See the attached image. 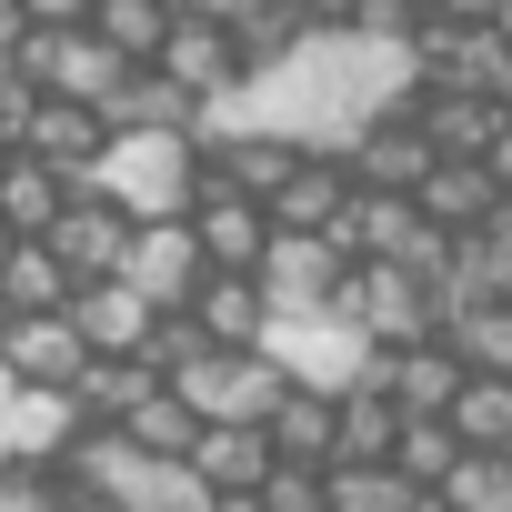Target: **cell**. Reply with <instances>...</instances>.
Listing matches in <instances>:
<instances>
[{
  "label": "cell",
  "instance_id": "obj_1",
  "mask_svg": "<svg viewBox=\"0 0 512 512\" xmlns=\"http://www.w3.org/2000/svg\"><path fill=\"white\" fill-rule=\"evenodd\" d=\"M402 91H412V41H372V31L342 21V31H312L282 71L241 81V111H262V121H282L302 141H352Z\"/></svg>",
  "mask_w": 512,
  "mask_h": 512
},
{
  "label": "cell",
  "instance_id": "obj_2",
  "mask_svg": "<svg viewBox=\"0 0 512 512\" xmlns=\"http://www.w3.org/2000/svg\"><path fill=\"white\" fill-rule=\"evenodd\" d=\"M201 161H211L201 131H121L91 181H111L141 221H161V211H191V201H201Z\"/></svg>",
  "mask_w": 512,
  "mask_h": 512
},
{
  "label": "cell",
  "instance_id": "obj_3",
  "mask_svg": "<svg viewBox=\"0 0 512 512\" xmlns=\"http://www.w3.org/2000/svg\"><path fill=\"white\" fill-rule=\"evenodd\" d=\"M342 312L372 322L382 342H422V332H442V282H432L422 262H402V251H352Z\"/></svg>",
  "mask_w": 512,
  "mask_h": 512
},
{
  "label": "cell",
  "instance_id": "obj_4",
  "mask_svg": "<svg viewBox=\"0 0 512 512\" xmlns=\"http://www.w3.org/2000/svg\"><path fill=\"white\" fill-rule=\"evenodd\" d=\"M272 352L292 362V382H322V392H352V382L382 372V332L352 322L342 302H332V312H292V322H272Z\"/></svg>",
  "mask_w": 512,
  "mask_h": 512
},
{
  "label": "cell",
  "instance_id": "obj_5",
  "mask_svg": "<svg viewBox=\"0 0 512 512\" xmlns=\"http://www.w3.org/2000/svg\"><path fill=\"white\" fill-rule=\"evenodd\" d=\"M191 231L211 251V272H262V251H272V201L262 191H241L221 161H201V201H191Z\"/></svg>",
  "mask_w": 512,
  "mask_h": 512
},
{
  "label": "cell",
  "instance_id": "obj_6",
  "mask_svg": "<svg viewBox=\"0 0 512 512\" xmlns=\"http://www.w3.org/2000/svg\"><path fill=\"white\" fill-rule=\"evenodd\" d=\"M342 282H352V251L332 241V231H272V251H262V292H272V322H292V312H332L342 302Z\"/></svg>",
  "mask_w": 512,
  "mask_h": 512
},
{
  "label": "cell",
  "instance_id": "obj_7",
  "mask_svg": "<svg viewBox=\"0 0 512 512\" xmlns=\"http://www.w3.org/2000/svg\"><path fill=\"white\" fill-rule=\"evenodd\" d=\"M121 282H141V292H151V312H191V302H201V282H211V251H201L191 211H161V221H141V231H131V262H121Z\"/></svg>",
  "mask_w": 512,
  "mask_h": 512
},
{
  "label": "cell",
  "instance_id": "obj_8",
  "mask_svg": "<svg viewBox=\"0 0 512 512\" xmlns=\"http://www.w3.org/2000/svg\"><path fill=\"white\" fill-rule=\"evenodd\" d=\"M131 231H141V211H131L111 181H81V191L61 201V221H51V251H61L81 282H101V272L131 262Z\"/></svg>",
  "mask_w": 512,
  "mask_h": 512
},
{
  "label": "cell",
  "instance_id": "obj_9",
  "mask_svg": "<svg viewBox=\"0 0 512 512\" xmlns=\"http://www.w3.org/2000/svg\"><path fill=\"white\" fill-rule=\"evenodd\" d=\"M272 462H282L272 422H241V412H211L201 442H191V472L211 482V512H251V492H262Z\"/></svg>",
  "mask_w": 512,
  "mask_h": 512
},
{
  "label": "cell",
  "instance_id": "obj_10",
  "mask_svg": "<svg viewBox=\"0 0 512 512\" xmlns=\"http://www.w3.org/2000/svg\"><path fill=\"white\" fill-rule=\"evenodd\" d=\"M0 362H11V382H41V392H71L81 362H91V332L81 312H0Z\"/></svg>",
  "mask_w": 512,
  "mask_h": 512
},
{
  "label": "cell",
  "instance_id": "obj_11",
  "mask_svg": "<svg viewBox=\"0 0 512 512\" xmlns=\"http://www.w3.org/2000/svg\"><path fill=\"white\" fill-rule=\"evenodd\" d=\"M342 151H352V171H362V181H382V191H412V181L432 171V131H422V111H412V101H382Z\"/></svg>",
  "mask_w": 512,
  "mask_h": 512
},
{
  "label": "cell",
  "instance_id": "obj_12",
  "mask_svg": "<svg viewBox=\"0 0 512 512\" xmlns=\"http://www.w3.org/2000/svg\"><path fill=\"white\" fill-rule=\"evenodd\" d=\"M382 382H392L402 412H452L462 382H472V362H462L452 332H422V342H382Z\"/></svg>",
  "mask_w": 512,
  "mask_h": 512
},
{
  "label": "cell",
  "instance_id": "obj_13",
  "mask_svg": "<svg viewBox=\"0 0 512 512\" xmlns=\"http://www.w3.org/2000/svg\"><path fill=\"white\" fill-rule=\"evenodd\" d=\"M111 141H121V121H111L101 101L51 91V101L31 111V141H21V151H41V161H61V171H81V181H91V171L111 161Z\"/></svg>",
  "mask_w": 512,
  "mask_h": 512
},
{
  "label": "cell",
  "instance_id": "obj_14",
  "mask_svg": "<svg viewBox=\"0 0 512 512\" xmlns=\"http://www.w3.org/2000/svg\"><path fill=\"white\" fill-rule=\"evenodd\" d=\"M412 111H422V131H432V151H492V131L512 121L492 91H472V81H412L402 91Z\"/></svg>",
  "mask_w": 512,
  "mask_h": 512
},
{
  "label": "cell",
  "instance_id": "obj_15",
  "mask_svg": "<svg viewBox=\"0 0 512 512\" xmlns=\"http://www.w3.org/2000/svg\"><path fill=\"white\" fill-rule=\"evenodd\" d=\"M161 71L171 81H191L201 101H231L251 71H241V41H231V21H171V41H161Z\"/></svg>",
  "mask_w": 512,
  "mask_h": 512
},
{
  "label": "cell",
  "instance_id": "obj_16",
  "mask_svg": "<svg viewBox=\"0 0 512 512\" xmlns=\"http://www.w3.org/2000/svg\"><path fill=\"white\" fill-rule=\"evenodd\" d=\"M71 292H81V272L51 251V231H21L11 262H0V312H61Z\"/></svg>",
  "mask_w": 512,
  "mask_h": 512
},
{
  "label": "cell",
  "instance_id": "obj_17",
  "mask_svg": "<svg viewBox=\"0 0 512 512\" xmlns=\"http://www.w3.org/2000/svg\"><path fill=\"white\" fill-rule=\"evenodd\" d=\"M71 312H81L91 352H141V332L161 322V312H151V292H141V282H121V272L81 282V292H71Z\"/></svg>",
  "mask_w": 512,
  "mask_h": 512
},
{
  "label": "cell",
  "instance_id": "obj_18",
  "mask_svg": "<svg viewBox=\"0 0 512 512\" xmlns=\"http://www.w3.org/2000/svg\"><path fill=\"white\" fill-rule=\"evenodd\" d=\"M312 31H322V21L302 11V0H241V11H231V41H241V71H251V81L282 71Z\"/></svg>",
  "mask_w": 512,
  "mask_h": 512
},
{
  "label": "cell",
  "instance_id": "obj_19",
  "mask_svg": "<svg viewBox=\"0 0 512 512\" xmlns=\"http://www.w3.org/2000/svg\"><path fill=\"white\" fill-rule=\"evenodd\" d=\"M191 312H201L211 342H241V352H251V342H272V292H262V272H211Z\"/></svg>",
  "mask_w": 512,
  "mask_h": 512
},
{
  "label": "cell",
  "instance_id": "obj_20",
  "mask_svg": "<svg viewBox=\"0 0 512 512\" xmlns=\"http://www.w3.org/2000/svg\"><path fill=\"white\" fill-rule=\"evenodd\" d=\"M71 191H81V171H61L41 151H11V171H0V221H11V231H51Z\"/></svg>",
  "mask_w": 512,
  "mask_h": 512
},
{
  "label": "cell",
  "instance_id": "obj_21",
  "mask_svg": "<svg viewBox=\"0 0 512 512\" xmlns=\"http://www.w3.org/2000/svg\"><path fill=\"white\" fill-rule=\"evenodd\" d=\"M272 442H282L292 462H332V452H342V392L292 382V392L272 402Z\"/></svg>",
  "mask_w": 512,
  "mask_h": 512
},
{
  "label": "cell",
  "instance_id": "obj_22",
  "mask_svg": "<svg viewBox=\"0 0 512 512\" xmlns=\"http://www.w3.org/2000/svg\"><path fill=\"white\" fill-rule=\"evenodd\" d=\"M0 442H11V452H71V442H81V402L21 382L11 402H0Z\"/></svg>",
  "mask_w": 512,
  "mask_h": 512
},
{
  "label": "cell",
  "instance_id": "obj_23",
  "mask_svg": "<svg viewBox=\"0 0 512 512\" xmlns=\"http://www.w3.org/2000/svg\"><path fill=\"white\" fill-rule=\"evenodd\" d=\"M151 382H171V372H151L141 352H91V362H81V382H71V402H81V422H121Z\"/></svg>",
  "mask_w": 512,
  "mask_h": 512
},
{
  "label": "cell",
  "instance_id": "obj_24",
  "mask_svg": "<svg viewBox=\"0 0 512 512\" xmlns=\"http://www.w3.org/2000/svg\"><path fill=\"white\" fill-rule=\"evenodd\" d=\"M442 332L462 342L472 372H512V292H462V302L442 312Z\"/></svg>",
  "mask_w": 512,
  "mask_h": 512
},
{
  "label": "cell",
  "instance_id": "obj_25",
  "mask_svg": "<svg viewBox=\"0 0 512 512\" xmlns=\"http://www.w3.org/2000/svg\"><path fill=\"white\" fill-rule=\"evenodd\" d=\"M462 452H472V442H462V422H452V412H402L392 462H402V472H412L432 502H442V482H452V462H462Z\"/></svg>",
  "mask_w": 512,
  "mask_h": 512
},
{
  "label": "cell",
  "instance_id": "obj_26",
  "mask_svg": "<svg viewBox=\"0 0 512 512\" xmlns=\"http://www.w3.org/2000/svg\"><path fill=\"white\" fill-rule=\"evenodd\" d=\"M432 492L382 452V462H332V512H422Z\"/></svg>",
  "mask_w": 512,
  "mask_h": 512
},
{
  "label": "cell",
  "instance_id": "obj_27",
  "mask_svg": "<svg viewBox=\"0 0 512 512\" xmlns=\"http://www.w3.org/2000/svg\"><path fill=\"white\" fill-rule=\"evenodd\" d=\"M201 422H211V412H201L181 382H151V392L121 412V432H131V442H151V452H191V442H201Z\"/></svg>",
  "mask_w": 512,
  "mask_h": 512
},
{
  "label": "cell",
  "instance_id": "obj_28",
  "mask_svg": "<svg viewBox=\"0 0 512 512\" xmlns=\"http://www.w3.org/2000/svg\"><path fill=\"white\" fill-rule=\"evenodd\" d=\"M452 422H462V442L512 452V372H472V382H462V402H452Z\"/></svg>",
  "mask_w": 512,
  "mask_h": 512
},
{
  "label": "cell",
  "instance_id": "obj_29",
  "mask_svg": "<svg viewBox=\"0 0 512 512\" xmlns=\"http://www.w3.org/2000/svg\"><path fill=\"white\" fill-rule=\"evenodd\" d=\"M91 31L121 41L131 61H161V41H171V0H91Z\"/></svg>",
  "mask_w": 512,
  "mask_h": 512
},
{
  "label": "cell",
  "instance_id": "obj_30",
  "mask_svg": "<svg viewBox=\"0 0 512 512\" xmlns=\"http://www.w3.org/2000/svg\"><path fill=\"white\" fill-rule=\"evenodd\" d=\"M442 502H452V512H512V452H482V442H472V452L452 462Z\"/></svg>",
  "mask_w": 512,
  "mask_h": 512
},
{
  "label": "cell",
  "instance_id": "obj_31",
  "mask_svg": "<svg viewBox=\"0 0 512 512\" xmlns=\"http://www.w3.org/2000/svg\"><path fill=\"white\" fill-rule=\"evenodd\" d=\"M251 512H332V462H272L262 492H251Z\"/></svg>",
  "mask_w": 512,
  "mask_h": 512
},
{
  "label": "cell",
  "instance_id": "obj_32",
  "mask_svg": "<svg viewBox=\"0 0 512 512\" xmlns=\"http://www.w3.org/2000/svg\"><path fill=\"white\" fill-rule=\"evenodd\" d=\"M241 0H171V21H231Z\"/></svg>",
  "mask_w": 512,
  "mask_h": 512
},
{
  "label": "cell",
  "instance_id": "obj_33",
  "mask_svg": "<svg viewBox=\"0 0 512 512\" xmlns=\"http://www.w3.org/2000/svg\"><path fill=\"white\" fill-rule=\"evenodd\" d=\"M302 11H312V21H322V31H342V21H352V11H362V0H302Z\"/></svg>",
  "mask_w": 512,
  "mask_h": 512
},
{
  "label": "cell",
  "instance_id": "obj_34",
  "mask_svg": "<svg viewBox=\"0 0 512 512\" xmlns=\"http://www.w3.org/2000/svg\"><path fill=\"white\" fill-rule=\"evenodd\" d=\"M432 21H492V0H432Z\"/></svg>",
  "mask_w": 512,
  "mask_h": 512
},
{
  "label": "cell",
  "instance_id": "obj_35",
  "mask_svg": "<svg viewBox=\"0 0 512 512\" xmlns=\"http://www.w3.org/2000/svg\"><path fill=\"white\" fill-rule=\"evenodd\" d=\"M31 21H91V0H31Z\"/></svg>",
  "mask_w": 512,
  "mask_h": 512
},
{
  "label": "cell",
  "instance_id": "obj_36",
  "mask_svg": "<svg viewBox=\"0 0 512 512\" xmlns=\"http://www.w3.org/2000/svg\"><path fill=\"white\" fill-rule=\"evenodd\" d=\"M492 181H502V191H512V121H502V131H492Z\"/></svg>",
  "mask_w": 512,
  "mask_h": 512
},
{
  "label": "cell",
  "instance_id": "obj_37",
  "mask_svg": "<svg viewBox=\"0 0 512 512\" xmlns=\"http://www.w3.org/2000/svg\"><path fill=\"white\" fill-rule=\"evenodd\" d=\"M492 101H502V111H512V61H502V71H492Z\"/></svg>",
  "mask_w": 512,
  "mask_h": 512
},
{
  "label": "cell",
  "instance_id": "obj_38",
  "mask_svg": "<svg viewBox=\"0 0 512 512\" xmlns=\"http://www.w3.org/2000/svg\"><path fill=\"white\" fill-rule=\"evenodd\" d=\"M492 31H502V41H512V0H492Z\"/></svg>",
  "mask_w": 512,
  "mask_h": 512
},
{
  "label": "cell",
  "instance_id": "obj_39",
  "mask_svg": "<svg viewBox=\"0 0 512 512\" xmlns=\"http://www.w3.org/2000/svg\"><path fill=\"white\" fill-rule=\"evenodd\" d=\"M11 241H21V231H11V221H0V262H11Z\"/></svg>",
  "mask_w": 512,
  "mask_h": 512
},
{
  "label": "cell",
  "instance_id": "obj_40",
  "mask_svg": "<svg viewBox=\"0 0 512 512\" xmlns=\"http://www.w3.org/2000/svg\"><path fill=\"white\" fill-rule=\"evenodd\" d=\"M11 151H21V141H11V131H0V171H11Z\"/></svg>",
  "mask_w": 512,
  "mask_h": 512
},
{
  "label": "cell",
  "instance_id": "obj_41",
  "mask_svg": "<svg viewBox=\"0 0 512 512\" xmlns=\"http://www.w3.org/2000/svg\"><path fill=\"white\" fill-rule=\"evenodd\" d=\"M11 392H21V382H11V362H0V402H11Z\"/></svg>",
  "mask_w": 512,
  "mask_h": 512
},
{
  "label": "cell",
  "instance_id": "obj_42",
  "mask_svg": "<svg viewBox=\"0 0 512 512\" xmlns=\"http://www.w3.org/2000/svg\"><path fill=\"white\" fill-rule=\"evenodd\" d=\"M502 221H512V191H502Z\"/></svg>",
  "mask_w": 512,
  "mask_h": 512
},
{
  "label": "cell",
  "instance_id": "obj_43",
  "mask_svg": "<svg viewBox=\"0 0 512 512\" xmlns=\"http://www.w3.org/2000/svg\"><path fill=\"white\" fill-rule=\"evenodd\" d=\"M0 71H11V51H0Z\"/></svg>",
  "mask_w": 512,
  "mask_h": 512
}]
</instances>
